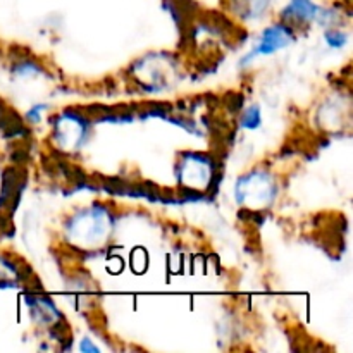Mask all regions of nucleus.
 Returning <instances> with one entry per match:
<instances>
[{
  "mask_svg": "<svg viewBox=\"0 0 353 353\" xmlns=\"http://www.w3.org/2000/svg\"><path fill=\"white\" fill-rule=\"evenodd\" d=\"M276 196V183L269 172H252L238 181L236 199L240 203H247L252 209L271 203Z\"/></svg>",
  "mask_w": 353,
  "mask_h": 353,
  "instance_id": "obj_1",
  "label": "nucleus"
},
{
  "mask_svg": "<svg viewBox=\"0 0 353 353\" xmlns=\"http://www.w3.org/2000/svg\"><path fill=\"white\" fill-rule=\"evenodd\" d=\"M293 38H295V34H293L292 26H288L286 23L272 24V26H269L268 30L264 31V34H262L261 38V43L254 48V52H252L250 55H247L245 61L255 57V55L274 54V52H278L279 48L292 43Z\"/></svg>",
  "mask_w": 353,
  "mask_h": 353,
  "instance_id": "obj_2",
  "label": "nucleus"
},
{
  "mask_svg": "<svg viewBox=\"0 0 353 353\" xmlns=\"http://www.w3.org/2000/svg\"><path fill=\"white\" fill-rule=\"evenodd\" d=\"M24 171L21 168L6 169L2 178V190H0V209L12 212L17 207L19 196L24 186Z\"/></svg>",
  "mask_w": 353,
  "mask_h": 353,
  "instance_id": "obj_3",
  "label": "nucleus"
},
{
  "mask_svg": "<svg viewBox=\"0 0 353 353\" xmlns=\"http://www.w3.org/2000/svg\"><path fill=\"white\" fill-rule=\"evenodd\" d=\"M319 7L316 6L314 0H292L290 6L283 10V19L288 26H305L317 19Z\"/></svg>",
  "mask_w": 353,
  "mask_h": 353,
  "instance_id": "obj_4",
  "label": "nucleus"
},
{
  "mask_svg": "<svg viewBox=\"0 0 353 353\" xmlns=\"http://www.w3.org/2000/svg\"><path fill=\"white\" fill-rule=\"evenodd\" d=\"M272 0H230V7L243 19H261Z\"/></svg>",
  "mask_w": 353,
  "mask_h": 353,
  "instance_id": "obj_5",
  "label": "nucleus"
},
{
  "mask_svg": "<svg viewBox=\"0 0 353 353\" xmlns=\"http://www.w3.org/2000/svg\"><path fill=\"white\" fill-rule=\"evenodd\" d=\"M241 126L247 128V130H257L261 126V109L257 105L245 110L243 116H241Z\"/></svg>",
  "mask_w": 353,
  "mask_h": 353,
  "instance_id": "obj_6",
  "label": "nucleus"
},
{
  "mask_svg": "<svg viewBox=\"0 0 353 353\" xmlns=\"http://www.w3.org/2000/svg\"><path fill=\"white\" fill-rule=\"evenodd\" d=\"M324 38H326L327 45H330V47H333V48H341L345 43H347V34L341 33L340 30L326 31Z\"/></svg>",
  "mask_w": 353,
  "mask_h": 353,
  "instance_id": "obj_7",
  "label": "nucleus"
}]
</instances>
